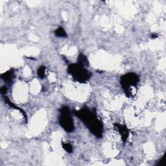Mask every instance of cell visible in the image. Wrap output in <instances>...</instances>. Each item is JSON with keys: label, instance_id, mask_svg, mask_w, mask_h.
<instances>
[{"label": "cell", "instance_id": "cell-12", "mask_svg": "<svg viewBox=\"0 0 166 166\" xmlns=\"http://www.w3.org/2000/svg\"><path fill=\"white\" fill-rule=\"evenodd\" d=\"M8 91V88H7L6 86H3L1 88V93L2 96H5L6 95V93H7Z\"/></svg>", "mask_w": 166, "mask_h": 166}, {"label": "cell", "instance_id": "cell-2", "mask_svg": "<svg viewBox=\"0 0 166 166\" xmlns=\"http://www.w3.org/2000/svg\"><path fill=\"white\" fill-rule=\"evenodd\" d=\"M140 77L136 74L130 72L121 76L120 85L126 97H134L140 84Z\"/></svg>", "mask_w": 166, "mask_h": 166}, {"label": "cell", "instance_id": "cell-9", "mask_svg": "<svg viewBox=\"0 0 166 166\" xmlns=\"http://www.w3.org/2000/svg\"><path fill=\"white\" fill-rule=\"evenodd\" d=\"M55 36L59 38H66L68 36L66 31L62 27H59L55 31Z\"/></svg>", "mask_w": 166, "mask_h": 166}, {"label": "cell", "instance_id": "cell-7", "mask_svg": "<svg viewBox=\"0 0 166 166\" xmlns=\"http://www.w3.org/2000/svg\"><path fill=\"white\" fill-rule=\"evenodd\" d=\"M79 64L84 66L85 68H87L89 66V61L87 58V57L83 53H80L78 58H77V62Z\"/></svg>", "mask_w": 166, "mask_h": 166}, {"label": "cell", "instance_id": "cell-3", "mask_svg": "<svg viewBox=\"0 0 166 166\" xmlns=\"http://www.w3.org/2000/svg\"><path fill=\"white\" fill-rule=\"evenodd\" d=\"M68 72L74 80L80 83H86L92 77L90 71L78 63L70 64Z\"/></svg>", "mask_w": 166, "mask_h": 166}, {"label": "cell", "instance_id": "cell-8", "mask_svg": "<svg viewBox=\"0 0 166 166\" xmlns=\"http://www.w3.org/2000/svg\"><path fill=\"white\" fill-rule=\"evenodd\" d=\"M3 96V97H4V100H5V101L6 102V103L9 105V106H10V107L14 108H15V109H16V110H18L19 111H20L22 114H23V115L24 116V118H25V120L27 119V115H26V114H25V112L24 111V110H22L21 109H20V108H18L17 106H16V105H15L14 104H13L12 102H11V101H10V99L6 96V95H5V96Z\"/></svg>", "mask_w": 166, "mask_h": 166}, {"label": "cell", "instance_id": "cell-6", "mask_svg": "<svg viewBox=\"0 0 166 166\" xmlns=\"http://www.w3.org/2000/svg\"><path fill=\"white\" fill-rule=\"evenodd\" d=\"M14 74V69H10L9 71H6L1 75V78L5 82L10 84L13 82V77Z\"/></svg>", "mask_w": 166, "mask_h": 166}, {"label": "cell", "instance_id": "cell-13", "mask_svg": "<svg viewBox=\"0 0 166 166\" xmlns=\"http://www.w3.org/2000/svg\"><path fill=\"white\" fill-rule=\"evenodd\" d=\"M158 37V35L157 34H151V38L152 39H154V38H157Z\"/></svg>", "mask_w": 166, "mask_h": 166}, {"label": "cell", "instance_id": "cell-11", "mask_svg": "<svg viewBox=\"0 0 166 166\" xmlns=\"http://www.w3.org/2000/svg\"><path fill=\"white\" fill-rule=\"evenodd\" d=\"M62 147L68 153H71L73 152V150H74L73 146L71 145L70 143H69L62 142Z\"/></svg>", "mask_w": 166, "mask_h": 166}, {"label": "cell", "instance_id": "cell-1", "mask_svg": "<svg viewBox=\"0 0 166 166\" xmlns=\"http://www.w3.org/2000/svg\"><path fill=\"white\" fill-rule=\"evenodd\" d=\"M74 115L80 119L89 129L91 133L97 138H101L103 134V125L99 119L96 108L92 110L87 107L74 111Z\"/></svg>", "mask_w": 166, "mask_h": 166}, {"label": "cell", "instance_id": "cell-10", "mask_svg": "<svg viewBox=\"0 0 166 166\" xmlns=\"http://www.w3.org/2000/svg\"><path fill=\"white\" fill-rule=\"evenodd\" d=\"M46 67L43 66H40L39 68L38 69L37 74L38 77H39L41 79H43L44 77H46Z\"/></svg>", "mask_w": 166, "mask_h": 166}, {"label": "cell", "instance_id": "cell-5", "mask_svg": "<svg viewBox=\"0 0 166 166\" xmlns=\"http://www.w3.org/2000/svg\"><path fill=\"white\" fill-rule=\"evenodd\" d=\"M115 130L118 132V133L120 134L121 140L123 143H125L127 141V139L129 136V130L127 128V126L124 124H119L115 123L114 124Z\"/></svg>", "mask_w": 166, "mask_h": 166}, {"label": "cell", "instance_id": "cell-4", "mask_svg": "<svg viewBox=\"0 0 166 166\" xmlns=\"http://www.w3.org/2000/svg\"><path fill=\"white\" fill-rule=\"evenodd\" d=\"M58 121L62 128L67 132H72L75 130L74 122L68 107L64 106L59 110Z\"/></svg>", "mask_w": 166, "mask_h": 166}]
</instances>
